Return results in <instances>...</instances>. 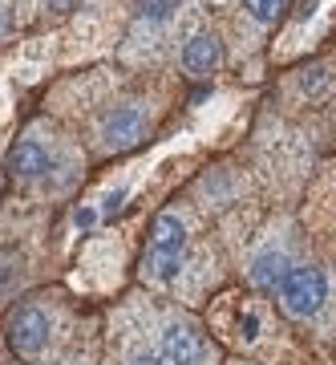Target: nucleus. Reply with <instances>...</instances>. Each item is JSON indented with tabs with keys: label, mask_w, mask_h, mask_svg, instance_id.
Instances as JSON below:
<instances>
[{
	"label": "nucleus",
	"mask_w": 336,
	"mask_h": 365,
	"mask_svg": "<svg viewBox=\"0 0 336 365\" xmlns=\"http://www.w3.org/2000/svg\"><path fill=\"white\" fill-rule=\"evenodd\" d=\"M219 61H223V41L215 37V33H207V29L191 33V41L182 45V66H187V73H194V78L215 73Z\"/></svg>",
	"instance_id": "obj_6"
},
{
	"label": "nucleus",
	"mask_w": 336,
	"mask_h": 365,
	"mask_svg": "<svg viewBox=\"0 0 336 365\" xmlns=\"http://www.w3.org/2000/svg\"><path fill=\"white\" fill-rule=\"evenodd\" d=\"M162 361L167 365H203L207 361V341L187 321H170L162 329Z\"/></svg>",
	"instance_id": "obj_5"
},
{
	"label": "nucleus",
	"mask_w": 336,
	"mask_h": 365,
	"mask_svg": "<svg viewBox=\"0 0 336 365\" xmlns=\"http://www.w3.org/2000/svg\"><path fill=\"white\" fill-rule=\"evenodd\" d=\"M53 163L49 146L45 143H33V138H25V143H16L13 150H9V158H4V167H9V175L13 179H37V175H45Z\"/></svg>",
	"instance_id": "obj_7"
},
{
	"label": "nucleus",
	"mask_w": 336,
	"mask_h": 365,
	"mask_svg": "<svg viewBox=\"0 0 336 365\" xmlns=\"http://www.w3.org/2000/svg\"><path fill=\"white\" fill-rule=\"evenodd\" d=\"M284 276H288V256H284L280 248H263L256 260H251V284L275 288Z\"/></svg>",
	"instance_id": "obj_8"
},
{
	"label": "nucleus",
	"mask_w": 336,
	"mask_h": 365,
	"mask_svg": "<svg viewBox=\"0 0 336 365\" xmlns=\"http://www.w3.org/2000/svg\"><path fill=\"white\" fill-rule=\"evenodd\" d=\"M146 138V110L142 106H114L102 118V146L105 150H130Z\"/></svg>",
	"instance_id": "obj_4"
},
{
	"label": "nucleus",
	"mask_w": 336,
	"mask_h": 365,
	"mask_svg": "<svg viewBox=\"0 0 336 365\" xmlns=\"http://www.w3.org/2000/svg\"><path fill=\"white\" fill-rule=\"evenodd\" d=\"M316 4H320V0H300V9H296V21H308V16L316 13Z\"/></svg>",
	"instance_id": "obj_16"
},
{
	"label": "nucleus",
	"mask_w": 336,
	"mask_h": 365,
	"mask_svg": "<svg viewBox=\"0 0 336 365\" xmlns=\"http://www.w3.org/2000/svg\"><path fill=\"white\" fill-rule=\"evenodd\" d=\"M275 288H280V309L288 317H296V321L316 317L324 309V300H328V276L320 268H312V264L288 268V276Z\"/></svg>",
	"instance_id": "obj_2"
},
{
	"label": "nucleus",
	"mask_w": 336,
	"mask_h": 365,
	"mask_svg": "<svg viewBox=\"0 0 336 365\" xmlns=\"http://www.w3.org/2000/svg\"><path fill=\"white\" fill-rule=\"evenodd\" d=\"M182 252H187V223L179 211H162L150 227V252L142 256V272L154 284H170L182 268Z\"/></svg>",
	"instance_id": "obj_1"
},
{
	"label": "nucleus",
	"mask_w": 336,
	"mask_h": 365,
	"mask_svg": "<svg viewBox=\"0 0 336 365\" xmlns=\"http://www.w3.org/2000/svg\"><path fill=\"white\" fill-rule=\"evenodd\" d=\"M93 220H98V211H90V207H78V215H73V223H78V227H90Z\"/></svg>",
	"instance_id": "obj_15"
},
{
	"label": "nucleus",
	"mask_w": 336,
	"mask_h": 365,
	"mask_svg": "<svg viewBox=\"0 0 336 365\" xmlns=\"http://www.w3.org/2000/svg\"><path fill=\"white\" fill-rule=\"evenodd\" d=\"M49 329H53L49 313L37 309V304H25V309H16L9 317V345L16 353H25V357H37L49 345Z\"/></svg>",
	"instance_id": "obj_3"
},
{
	"label": "nucleus",
	"mask_w": 336,
	"mask_h": 365,
	"mask_svg": "<svg viewBox=\"0 0 336 365\" xmlns=\"http://www.w3.org/2000/svg\"><path fill=\"white\" fill-rule=\"evenodd\" d=\"M41 4H45V13H69L78 0H41Z\"/></svg>",
	"instance_id": "obj_13"
},
{
	"label": "nucleus",
	"mask_w": 336,
	"mask_h": 365,
	"mask_svg": "<svg viewBox=\"0 0 336 365\" xmlns=\"http://www.w3.org/2000/svg\"><path fill=\"white\" fill-rule=\"evenodd\" d=\"M130 365H167V361H162L158 353H134V357H130Z\"/></svg>",
	"instance_id": "obj_14"
},
{
	"label": "nucleus",
	"mask_w": 336,
	"mask_h": 365,
	"mask_svg": "<svg viewBox=\"0 0 336 365\" xmlns=\"http://www.w3.org/2000/svg\"><path fill=\"white\" fill-rule=\"evenodd\" d=\"M324 86H328V73H324L320 66L304 69V78H300V90H304V93H320Z\"/></svg>",
	"instance_id": "obj_11"
},
{
	"label": "nucleus",
	"mask_w": 336,
	"mask_h": 365,
	"mask_svg": "<svg viewBox=\"0 0 336 365\" xmlns=\"http://www.w3.org/2000/svg\"><path fill=\"white\" fill-rule=\"evenodd\" d=\"M126 195H130L126 187H117L114 195H105V203H102V215H114V211L122 207V199H126Z\"/></svg>",
	"instance_id": "obj_12"
},
{
	"label": "nucleus",
	"mask_w": 336,
	"mask_h": 365,
	"mask_svg": "<svg viewBox=\"0 0 336 365\" xmlns=\"http://www.w3.org/2000/svg\"><path fill=\"white\" fill-rule=\"evenodd\" d=\"M243 9L251 21H259V25H272L275 16L284 13V0H243Z\"/></svg>",
	"instance_id": "obj_10"
},
{
	"label": "nucleus",
	"mask_w": 336,
	"mask_h": 365,
	"mask_svg": "<svg viewBox=\"0 0 336 365\" xmlns=\"http://www.w3.org/2000/svg\"><path fill=\"white\" fill-rule=\"evenodd\" d=\"M134 9H138V21H146V25H167L179 0H134Z\"/></svg>",
	"instance_id": "obj_9"
}]
</instances>
